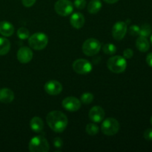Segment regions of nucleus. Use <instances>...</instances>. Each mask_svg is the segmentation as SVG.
I'll return each mask as SVG.
<instances>
[{
	"instance_id": "obj_1",
	"label": "nucleus",
	"mask_w": 152,
	"mask_h": 152,
	"mask_svg": "<svg viewBox=\"0 0 152 152\" xmlns=\"http://www.w3.org/2000/svg\"><path fill=\"white\" fill-rule=\"evenodd\" d=\"M46 121L49 127L56 133H61L66 129L68 120L66 115L59 111H53L48 113Z\"/></svg>"
},
{
	"instance_id": "obj_2",
	"label": "nucleus",
	"mask_w": 152,
	"mask_h": 152,
	"mask_svg": "<svg viewBox=\"0 0 152 152\" xmlns=\"http://www.w3.org/2000/svg\"><path fill=\"white\" fill-rule=\"evenodd\" d=\"M28 148L31 152H48L50 149L48 142L42 135L33 137L30 141Z\"/></svg>"
},
{
	"instance_id": "obj_3",
	"label": "nucleus",
	"mask_w": 152,
	"mask_h": 152,
	"mask_svg": "<svg viewBox=\"0 0 152 152\" xmlns=\"http://www.w3.org/2000/svg\"><path fill=\"white\" fill-rule=\"evenodd\" d=\"M48 39L44 33H36L28 39V44L31 48L34 50H42L47 46Z\"/></svg>"
},
{
	"instance_id": "obj_4",
	"label": "nucleus",
	"mask_w": 152,
	"mask_h": 152,
	"mask_svg": "<svg viewBox=\"0 0 152 152\" xmlns=\"http://www.w3.org/2000/svg\"><path fill=\"white\" fill-rule=\"evenodd\" d=\"M108 69L115 74H120L126 70L127 62L125 58L121 56H114L110 58L107 62Z\"/></svg>"
},
{
	"instance_id": "obj_5",
	"label": "nucleus",
	"mask_w": 152,
	"mask_h": 152,
	"mask_svg": "<svg viewBox=\"0 0 152 152\" xmlns=\"http://www.w3.org/2000/svg\"><path fill=\"white\" fill-rule=\"evenodd\" d=\"M120 124L119 122L114 118H107L102 122L101 130L104 134L107 136H113L119 132Z\"/></svg>"
},
{
	"instance_id": "obj_6",
	"label": "nucleus",
	"mask_w": 152,
	"mask_h": 152,
	"mask_svg": "<svg viewBox=\"0 0 152 152\" xmlns=\"http://www.w3.org/2000/svg\"><path fill=\"white\" fill-rule=\"evenodd\" d=\"M101 48V43L97 39L90 38L86 40L83 45V51L86 56H93L99 53Z\"/></svg>"
},
{
	"instance_id": "obj_7",
	"label": "nucleus",
	"mask_w": 152,
	"mask_h": 152,
	"mask_svg": "<svg viewBox=\"0 0 152 152\" xmlns=\"http://www.w3.org/2000/svg\"><path fill=\"white\" fill-rule=\"evenodd\" d=\"M54 8L59 16H67L73 12L74 5L69 0H58L55 3Z\"/></svg>"
},
{
	"instance_id": "obj_8",
	"label": "nucleus",
	"mask_w": 152,
	"mask_h": 152,
	"mask_svg": "<svg viewBox=\"0 0 152 152\" xmlns=\"http://www.w3.org/2000/svg\"><path fill=\"white\" fill-rule=\"evenodd\" d=\"M73 69L77 74L85 75L91 71L92 65L86 59H79L74 61L73 63Z\"/></svg>"
},
{
	"instance_id": "obj_9",
	"label": "nucleus",
	"mask_w": 152,
	"mask_h": 152,
	"mask_svg": "<svg viewBox=\"0 0 152 152\" xmlns=\"http://www.w3.org/2000/svg\"><path fill=\"white\" fill-rule=\"evenodd\" d=\"M126 32H127V24L122 21L116 22L112 28L113 37L114 39L118 41L124 38Z\"/></svg>"
},
{
	"instance_id": "obj_10",
	"label": "nucleus",
	"mask_w": 152,
	"mask_h": 152,
	"mask_svg": "<svg viewBox=\"0 0 152 152\" xmlns=\"http://www.w3.org/2000/svg\"><path fill=\"white\" fill-rule=\"evenodd\" d=\"M62 107L67 111L75 112L81 107V101L74 96H68L62 101Z\"/></svg>"
},
{
	"instance_id": "obj_11",
	"label": "nucleus",
	"mask_w": 152,
	"mask_h": 152,
	"mask_svg": "<svg viewBox=\"0 0 152 152\" xmlns=\"http://www.w3.org/2000/svg\"><path fill=\"white\" fill-rule=\"evenodd\" d=\"M45 91L50 95H58L62 92V86L56 80H50L45 85Z\"/></svg>"
},
{
	"instance_id": "obj_12",
	"label": "nucleus",
	"mask_w": 152,
	"mask_h": 152,
	"mask_svg": "<svg viewBox=\"0 0 152 152\" xmlns=\"http://www.w3.org/2000/svg\"><path fill=\"white\" fill-rule=\"evenodd\" d=\"M34 53L28 47H22L17 52V59L21 63L26 64L31 62L33 59Z\"/></svg>"
},
{
	"instance_id": "obj_13",
	"label": "nucleus",
	"mask_w": 152,
	"mask_h": 152,
	"mask_svg": "<svg viewBox=\"0 0 152 152\" xmlns=\"http://www.w3.org/2000/svg\"><path fill=\"white\" fill-rule=\"evenodd\" d=\"M105 111L100 106H94L89 111V118L94 123H100L105 117Z\"/></svg>"
},
{
	"instance_id": "obj_14",
	"label": "nucleus",
	"mask_w": 152,
	"mask_h": 152,
	"mask_svg": "<svg viewBox=\"0 0 152 152\" xmlns=\"http://www.w3.org/2000/svg\"><path fill=\"white\" fill-rule=\"evenodd\" d=\"M70 23L73 28L76 29H80L83 27L85 23V18L81 13H74L70 19Z\"/></svg>"
},
{
	"instance_id": "obj_15",
	"label": "nucleus",
	"mask_w": 152,
	"mask_h": 152,
	"mask_svg": "<svg viewBox=\"0 0 152 152\" xmlns=\"http://www.w3.org/2000/svg\"><path fill=\"white\" fill-rule=\"evenodd\" d=\"M14 33V27L7 21L0 22V34L4 37H10Z\"/></svg>"
},
{
	"instance_id": "obj_16",
	"label": "nucleus",
	"mask_w": 152,
	"mask_h": 152,
	"mask_svg": "<svg viewBox=\"0 0 152 152\" xmlns=\"http://www.w3.org/2000/svg\"><path fill=\"white\" fill-rule=\"evenodd\" d=\"M14 99V94L9 88H1L0 90V102L3 103H10Z\"/></svg>"
},
{
	"instance_id": "obj_17",
	"label": "nucleus",
	"mask_w": 152,
	"mask_h": 152,
	"mask_svg": "<svg viewBox=\"0 0 152 152\" xmlns=\"http://www.w3.org/2000/svg\"><path fill=\"white\" fill-rule=\"evenodd\" d=\"M30 126H31V129L33 132L39 133L43 130L44 123L40 117H34L31 119V122H30Z\"/></svg>"
},
{
	"instance_id": "obj_18",
	"label": "nucleus",
	"mask_w": 152,
	"mask_h": 152,
	"mask_svg": "<svg viewBox=\"0 0 152 152\" xmlns=\"http://www.w3.org/2000/svg\"><path fill=\"white\" fill-rule=\"evenodd\" d=\"M136 46L138 50L141 52H146L148 51L150 48L149 42L146 39V37H140L137 39Z\"/></svg>"
},
{
	"instance_id": "obj_19",
	"label": "nucleus",
	"mask_w": 152,
	"mask_h": 152,
	"mask_svg": "<svg viewBox=\"0 0 152 152\" xmlns=\"http://www.w3.org/2000/svg\"><path fill=\"white\" fill-rule=\"evenodd\" d=\"M102 7L100 0H91L88 4V11L91 14L98 13Z\"/></svg>"
},
{
	"instance_id": "obj_20",
	"label": "nucleus",
	"mask_w": 152,
	"mask_h": 152,
	"mask_svg": "<svg viewBox=\"0 0 152 152\" xmlns=\"http://www.w3.org/2000/svg\"><path fill=\"white\" fill-rule=\"evenodd\" d=\"M10 49V42L8 39L0 37V55H5Z\"/></svg>"
},
{
	"instance_id": "obj_21",
	"label": "nucleus",
	"mask_w": 152,
	"mask_h": 152,
	"mask_svg": "<svg viewBox=\"0 0 152 152\" xmlns=\"http://www.w3.org/2000/svg\"><path fill=\"white\" fill-rule=\"evenodd\" d=\"M86 130L88 134L91 135V136H94V135L97 134L99 132V127L94 123H89L86 126Z\"/></svg>"
},
{
	"instance_id": "obj_22",
	"label": "nucleus",
	"mask_w": 152,
	"mask_h": 152,
	"mask_svg": "<svg viewBox=\"0 0 152 152\" xmlns=\"http://www.w3.org/2000/svg\"><path fill=\"white\" fill-rule=\"evenodd\" d=\"M94 95L91 93L89 92H86V93L83 94L80 97V101L83 102L84 105H88V104L91 103L92 101L94 100Z\"/></svg>"
},
{
	"instance_id": "obj_23",
	"label": "nucleus",
	"mask_w": 152,
	"mask_h": 152,
	"mask_svg": "<svg viewBox=\"0 0 152 152\" xmlns=\"http://www.w3.org/2000/svg\"><path fill=\"white\" fill-rule=\"evenodd\" d=\"M151 34V26L148 24H144L141 26L140 29V37H149L150 34Z\"/></svg>"
},
{
	"instance_id": "obj_24",
	"label": "nucleus",
	"mask_w": 152,
	"mask_h": 152,
	"mask_svg": "<svg viewBox=\"0 0 152 152\" xmlns=\"http://www.w3.org/2000/svg\"><path fill=\"white\" fill-rule=\"evenodd\" d=\"M102 50H103L104 53H106V54L113 55L117 51V48L114 44L108 43V44L104 45L103 47H102Z\"/></svg>"
},
{
	"instance_id": "obj_25",
	"label": "nucleus",
	"mask_w": 152,
	"mask_h": 152,
	"mask_svg": "<svg viewBox=\"0 0 152 152\" xmlns=\"http://www.w3.org/2000/svg\"><path fill=\"white\" fill-rule=\"evenodd\" d=\"M30 32L26 28H20L17 31V36L20 39H26L29 37Z\"/></svg>"
},
{
	"instance_id": "obj_26",
	"label": "nucleus",
	"mask_w": 152,
	"mask_h": 152,
	"mask_svg": "<svg viewBox=\"0 0 152 152\" xmlns=\"http://www.w3.org/2000/svg\"><path fill=\"white\" fill-rule=\"evenodd\" d=\"M74 6L79 10H83L86 6V0H74Z\"/></svg>"
},
{
	"instance_id": "obj_27",
	"label": "nucleus",
	"mask_w": 152,
	"mask_h": 152,
	"mask_svg": "<svg viewBox=\"0 0 152 152\" xmlns=\"http://www.w3.org/2000/svg\"><path fill=\"white\" fill-rule=\"evenodd\" d=\"M140 28L137 25H132L129 28V34L132 36H137L140 34Z\"/></svg>"
},
{
	"instance_id": "obj_28",
	"label": "nucleus",
	"mask_w": 152,
	"mask_h": 152,
	"mask_svg": "<svg viewBox=\"0 0 152 152\" xmlns=\"http://www.w3.org/2000/svg\"><path fill=\"white\" fill-rule=\"evenodd\" d=\"M53 143L55 148H58V149L62 148V146H63V141H62V140L60 137L54 138L53 141Z\"/></svg>"
},
{
	"instance_id": "obj_29",
	"label": "nucleus",
	"mask_w": 152,
	"mask_h": 152,
	"mask_svg": "<svg viewBox=\"0 0 152 152\" xmlns=\"http://www.w3.org/2000/svg\"><path fill=\"white\" fill-rule=\"evenodd\" d=\"M144 138L146 140L152 141V129H148L145 131L143 134Z\"/></svg>"
},
{
	"instance_id": "obj_30",
	"label": "nucleus",
	"mask_w": 152,
	"mask_h": 152,
	"mask_svg": "<svg viewBox=\"0 0 152 152\" xmlns=\"http://www.w3.org/2000/svg\"><path fill=\"white\" fill-rule=\"evenodd\" d=\"M133 50L130 48L126 49V50H124V52H123V56H124V57L126 58V59H131V58L133 56Z\"/></svg>"
},
{
	"instance_id": "obj_31",
	"label": "nucleus",
	"mask_w": 152,
	"mask_h": 152,
	"mask_svg": "<svg viewBox=\"0 0 152 152\" xmlns=\"http://www.w3.org/2000/svg\"><path fill=\"white\" fill-rule=\"evenodd\" d=\"M36 1H37V0H22V4H23L25 7H29L34 5V4H35Z\"/></svg>"
},
{
	"instance_id": "obj_32",
	"label": "nucleus",
	"mask_w": 152,
	"mask_h": 152,
	"mask_svg": "<svg viewBox=\"0 0 152 152\" xmlns=\"http://www.w3.org/2000/svg\"><path fill=\"white\" fill-rule=\"evenodd\" d=\"M146 62L150 67H151V68H152V52H151V53H148V56H147Z\"/></svg>"
},
{
	"instance_id": "obj_33",
	"label": "nucleus",
	"mask_w": 152,
	"mask_h": 152,
	"mask_svg": "<svg viewBox=\"0 0 152 152\" xmlns=\"http://www.w3.org/2000/svg\"><path fill=\"white\" fill-rule=\"evenodd\" d=\"M119 0H104V1H105L108 4H114V3L117 2Z\"/></svg>"
},
{
	"instance_id": "obj_34",
	"label": "nucleus",
	"mask_w": 152,
	"mask_h": 152,
	"mask_svg": "<svg viewBox=\"0 0 152 152\" xmlns=\"http://www.w3.org/2000/svg\"><path fill=\"white\" fill-rule=\"evenodd\" d=\"M151 45H152V34L151 36Z\"/></svg>"
},
{
	"instance_id": "obj_35",
	"label": "nucleus",
	"mask_w": 152,
	"mask_h": 152,
	"mask_svg": "<svg viewBox=\"0 0 152 152\" xmlns=\"http://www.w3.org/2000/svg\"><path fill=\"white\" fill-rule=\"evenodd\" d=\"M151 125H152V116H151Z\"/></svg>"
}]
</instances>
